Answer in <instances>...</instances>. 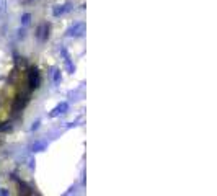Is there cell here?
Segmentation results:
<instances>
[{"label": "cell", "mask_w": 217, "mask_h": 196, "mask_svg": "<svg viewBox=\"0 0 217 196\" xmlns=\"http://www.w3.org/2000/svg\"><path fill=\"white\" fill-rule=\"evenodd\" d=\"M10 113H12V103L3 100L0 103V122H5L10 118Z\"/></svg>", "instance_id": "obj_1"}]
</instances>
